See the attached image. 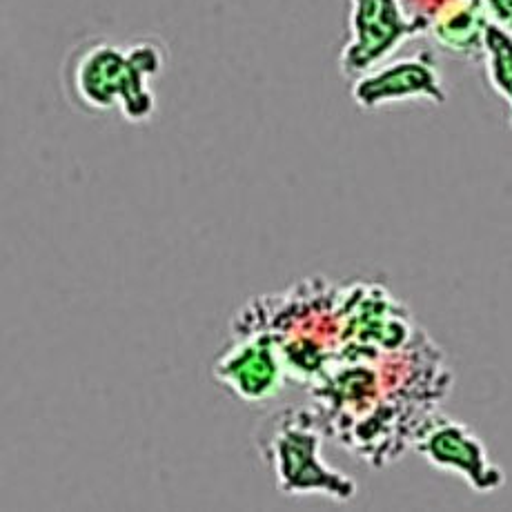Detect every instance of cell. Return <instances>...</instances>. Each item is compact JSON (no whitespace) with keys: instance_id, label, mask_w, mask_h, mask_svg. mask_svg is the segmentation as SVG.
<instances>
[{"instance_id":"cell-1","label":"cell","mask_w":512,"mask_h":512,"mask_svg":"<svg viewBox=\"0 0 512 512\" xmlns=\"http://www.w3.org/2000/svg\"><path fill=\"white\" fill-rule=\"evenodd\" d=\"M165 49L152 38L118 45L92 38L78 45L65 61L63 83L85 112L123 114L125 121L145 123L156 112L152 81L163 72Z\"/></svg>"},{"instance_id":"cell-2","label":"cell","mask_w":512,"mask_h":512,"mask_svg":"<svg viewBox=\"0 0 512 512\" xmlns=\"http://www.w3.org/2000/svg\"><path fill=\"white\" fill-rule=\"evenodd\" d=\"M323 423L314 408H285L265 417L254 432L259 457L288 497H328L348 504L357 497V481L323 459Z\"/></svg>"},{"instance_id":"cell-3","label":"cell","mask_w":512,"mask_h":512,"mask_svg":"<svg viewBox=\"0 0 512 512\" xmlns=\"http://www.w3.org/2000/svg\"><path fill=\"white\" fill-rule=\"evenodd\" d=\"M426 34L401 0H350V38L339 54L341 74L354 81L388 63L410 38Z\"/></svg>"},{"instance_id":"cell-4","label":"cell","mask_w":512,"mask_h":512,"mask_svg":"<svg viewBox=\"0 0 512 512\" xmlns=\"http://www.w3.org/2000/svg\"><path fill=\"white\" fill-rule=\"evenodd\" d=\"M412 448L432 468L461 477L479 495L497 492L506 484L504 470L490 459L488 448L475 430L441 412H435L423 423Z\"/></svg>"},{"instance_id":"cell-5","label":"cell","mask_w":512,"mask_h":512,"mask_svg":"<svg viewBox=\"0 0 512 512\" xmlns=\"http://www.w3.org/2000/svg\"><path fill=\"white\" fill-rule=\"evenodd\" d=\"M212 377L243 403L270 401L288 381L281 350L268 332H239L214 361Z\"/></svg>"},{"instance_id":"cell-6","label":"cell","mask_w":512,"mask_h":512,"mask_svg":"<svg viewBox=\"0 0 512 512\" xmlns=\"http://www.w3.org/2000/svg\"><path fill=\"white\" fill-rule=\"evenodd\" d=\"M352 101L361 110L374 112L381 107L408 101L443 105L448 101V92L435 54L423 49L415 56L388 61L374 67L372 72L354 78Z\"/></svg>"},{"instance_id":"cell-7","label":"cell","mask_w":512,"mask_h":512,"mask_svg":"<svg viewBox=\"0 0 512 512\" xmlns=\"http://www.w3.org/2000/svg\"><path fill=\"white\" fill-rule=\"evenodd\" d=\"M488 27L490 21L481 0H457L430 23L428 34L443 52L464 61H481Z\"/></svg>"},{"instance_id":"cell-8","label":"cell","mask_w":512,"mask_h":512,"mask_svg":"<svg viewBox=\"0 0 512 512\" xmlns=\"http://www.w3.org/2000/svg\"><path fill=\"white\" fill-rule=\"evenodd\" d=\"M484 67L488 85L510 110V130H512V36L495 25L488 27L484 41Z\"/></svg>"},{"instance_id":"cell-9","label":"cell","mask_w":512,"mask_h":512,"mask_svg":"<svg viewBox=\"0 0 512 512\" xmlns=\"http://www.w3.org/2000/svg\"><path fill=\"white\" fill-rule=\"evenodd\" d=\"M452 3H457V0H401V5L406 7V12L415 18L419 25H423L426 34H428L430 23L435 21L443 9H448Z\"/></svg>"},{"instance_id":"cell-10","label":"cell","mask_w":512,"mask_h":512,"mask_svg":"<svg viewBox=\"0 0 512 512\" xmlns=\"http://www.w3.org/2000/svg\"><path fill=\"white\" fill-rule=\"evenodd\" d=\"M490 25L504 29L512 36V0H481Z\"/></svg>"}]
</instances>
